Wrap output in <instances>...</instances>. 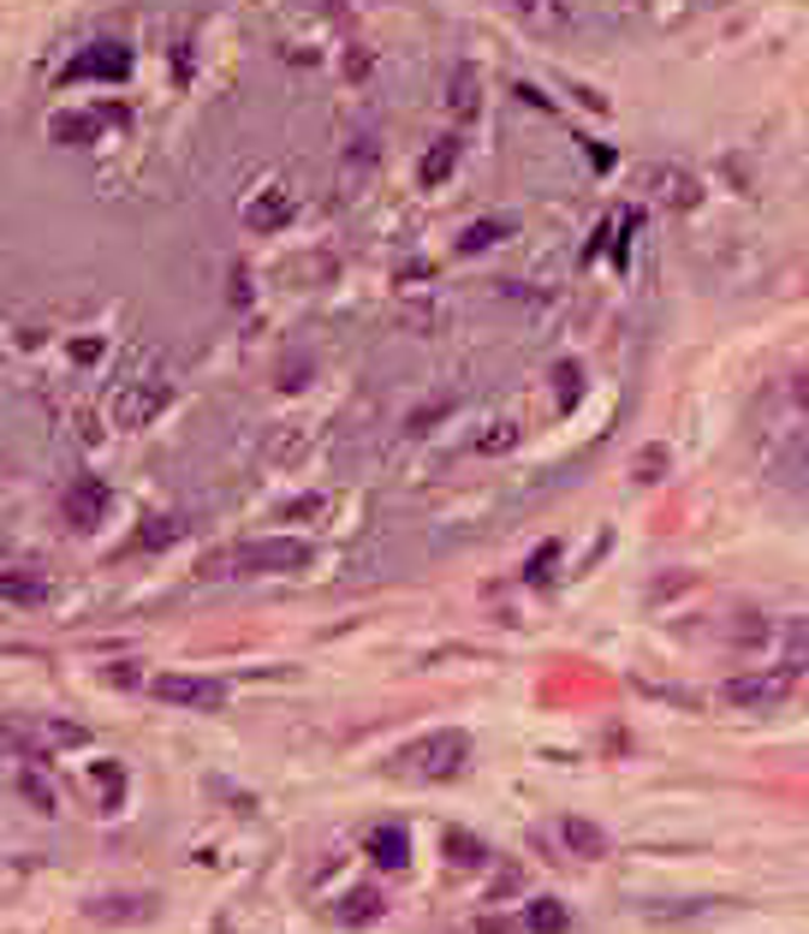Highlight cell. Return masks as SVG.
<instances>
[{
    "label": "cell",
    "instance_id": "6da1fadb",
    "mask_svg": "<svg viewBox=\"0 0 809 934\" xmlns=\"http://www.w3.org/2000/svg\"><path fill=\"white\" fill-rule=\"evenodd\" d=\"M464 762H471V732H459V726L423 732L416 744H404V750H399V774L428 780V786H440V780H459Z\"/></svg>",
    "mask_w": 809,
    "mask_h": 934
},
{
    "label": "cell",
    "instance_id": "7a4b0ae2",
    "mask_svg": "<svg viewBox=\"0 0 809 934\" xmlns=\"http://www.w3.org/2000/svg\"><path fill=\"white\" fill-rule=\"evenodd\" d=\"M792 685H798V678H792L786 667H780V673H738V678L720 685V702H726V709L762 714V709H780V702L792 697Z\"/></svg>",
    "mask_w": 809,
    "mask_h": 934
},
{
    "label": "cell",
    "instance_id": "3957f363",
    "mask_svg": "<svg viewBox=\"0 0 809 934\" xmlns=\"http://www.w3.org/2000/svg\"><path fill=\"white\" fill-rule=\"evenodd\" d=\"M149 690H155V702H167V709H226V685L221 678H202V673H155L149 678Z\"/></svg>",
    "mask_w": 809,
    "mask_h": 934
},
{
    "label": "cell",
    "instance_id": "277c9868",
    "mask_svg": "<svg viewBox=\"0 0 809 934\" xmlns=\"http://www.w3.org/2000/svg\"><path fill=\"white\" fill-rule=\"evenodd\" d=\"M233 560H238V572H303V565H310V541L262 536V541H245Z\"/></svg>",
    "mask_w": 809,
    "mask_h": 934
},
{
    "label": "cell",
    "instance_id": "5b68a950",
    "mask_svg": "<svg viewBox=\"0 0 809 934\" xmlns=\"http://www.w3.org/2000/svg\"><path fill=\"white\" fill-rule=\"evenodd\" d=\"M161 406H167V382H125L120 394L108 399V416L120 428H144L161 416Z\"/></svg>",
    "mask_w": 809,
    "mask_h": 934
},
{
    "label": "cell",
    "instance_id": "8992f818",
    "mask_svg": "<svg viewBox=\"0 0 809 934\" xmlns=\"http://www.w3.org/2000/svg\"><path fill=\"white\" fill-rule=\"evenodd\" d=\"M125 72H132V48H125V42H96V48H84V54L72 60L66 72H60V84H84V78L120 84Z\"/></svg>",
    "mask_w": 809,
    "mask_h": 934
},
{
    "label": "cell",
    "instance_id": "52a82bcc",
    "mask_svg": "<svg viewBox=\"0 0 809 934\" xmlns=\"http://www.w3.org/2000/svg\"><path fill=\"white\" fill-rule=\"evenodd\" d=\"M108 483L101 476H72V488H66V519L78 524V530H96L101 524V512H108Z\"/></svg>",
    "mask_w": 809,
    "mask_h": 934
},
{
    "label": "cell",
    "instance_id": "ba28073f",
    "mask_svg": "<svg viewBox=\"0 0 809 934\" xmlns=\"http://www.w3.org/2000/svg\"><path fill=\"white\" fill-rule=\"evenodd\" d=\"M363 851H370V863H382V869H404L411 863V833H404L399 822H382V827H370Z\"/></svg>",
    "mask_w": 809,
    "mask_h": 934
},
{
    "label": "cell",
    "instance_id": "9c48e42d",
    "mask_svg": "<svg viewBox=\"0 0 809 934\" xmlns=\"http://www.w3.org/2000/svg\"><path fill=\"white\" fill-rule=\"evenodd\" d=\"M245 221L257 226V233L286 226V221H293V191H286V185H269L262 197H250V203H245Z\"/></svg>",
    "mask_w": 809,
    "mask_h": 934
},
{
    "label": "cell",
    "instance_id": "30bf717a",
    "mask_svg": "<svg viewBox=\"0 0 809 934\" xmlns=\"http://www.w3.org/2000/svg\"><path fill=\"white\" fill-rule=\"evenodd\" d=\"M96 923H149L155 917V899H144V893H113V899H96L90 905Z\"/></svg>",
    "mask_w": 809,
    "mask_h": 934
},
{
    "label": "cell",
    "instance_id": "8fae6325",
    "mask_svg": "<svg viewBox=\"0 0 809 934\" xmlns=\"http://www.w3.org/2000/svg\"><path fill=\"white\" fill-rule=\"evenodd\" d=\"M387 911V899H382V887H351V893H339V905H334V917L346 929H363V923H375V917Z\"/></svg>",
    "mask_w": 809,
    "mask_h": 934
},
{
    "label": "cell",
    "instance_id": "7c38bea8",
    "mask_svg": "<svg viewBox=\"0 0 809 934\" xmlns=\"http://www.w3.org/2000/svg\"><path fill=\"white\" fill-rule=\"evenodd\" d=\"M18 792H24V804H30L36 815H54L60 810V792H54V780L42 774V762H24L18 768Z\"/></svg>",
    "mask_w": 809,
    "mask_h": 934
},
{
    "label": "cell",
    "instance_id": "4fadbf2b",
    "mask_svg": "<svg viewBox=\"0 0 809 934\" xmlns=\"http://www.w3.org/2000/svg\"><path fill=\"white\" fill-rule=\"evenodd\" d=\"M0 596H7L12 608H42L54 589H48V577H36V572H0Z\"/></svg>",
    "mask_w": 809,
    "mask_h": 934
},
{
    "label": "cell",
    "instance_id": "5bb4252c",
    "mask_svg": "<svg viewBox=\"0 0 809 934\" xmlns=\"http://www.w3.org/2000/svg\"><path fill=\"white\" fill-rule=\"evenodd\" d=\"M560 839L572 845V851L584 857V863H596V857H607V833H601L596 822H584V815H565V822H560Z\"/></svg>",
    "mask_w": 809,
    "mask_h": 934
},
{
    "label": "cell",
    "instance_id": "9a60e30c",
    "mask_svg": "<svg viewBox=\"0 0 809 934\" xmlns=\"http://www.w3.org/2000/svg\"><path fill=\"white\" fill-rule=\"evenodd\" d=\"M524 929L530 934H572V911H565L560 899H548V893H542V899H530Z\"/></svg>",
    "mask_w": 809,
    "mask_h": 934
},
{
    "label": "cell",
    "instance_id": "2e32d148",
    "mask_svg": "<svg viewBox=\"0 0 809 934\" xmlns=\"http://www.w3.org/2000/svg\"><path fill=\"white\" fill-rule=\"evenodd\" d=\"M447 863L452 869H488V845L464 827H447Z\"/></svg>",
    "mask_w": 809,
    "mask_h": 934
},
{
    "label": "cell",
    "instance_id": "e0dca14e",
    "mask_svg": "<svg viewBox=\"0 0 809 934\" xmlns=\"http://www.w3.org/2000/svg\"><path fill=\"white\" fill-rule=\"evenodd\" d=\"M655 197H661V203H679V209H690V203H697V179H690V173L685 167H673V173H661V179H655Z\"/></svg>",
    "mask_w": 809,
    "mask_h": 934
},
{
    "label": "cell",
    "instance_id": "ac0fdd59",
    "mask_svg": "<svg viewBox=\"0 0 809 934\" xmlns=\"http://www.w3.org/2000/svg\"><path fill=\"white\" fill-rule=\"evenodd\" d=\"M786 673L809 685V620H792L786 625Z\"/></svg>",
    "mask_w": 809,
    "mask_h": 934
},
{
    "label": "cell",
    "instance_id": "d6986e66",
    "mask_svg": "<svg viewBox=\"0 0 809 934\" xmlns=\"http://www.w3.org/2000/svg\"><path fill=\"white\" fill-rule=\"evenodd\" d=\"M447 108H452V120H476V72H471V66H459V72H452Z\"/></svg>",
    "mask_w": 809,
    "mask_h": 934
},
{
    "label": "cell",
    "instance_id": "ffe728a7",
    "mask_svg": "<svg viewBox=\"0 0 809 934\" xmlns=\"http://www.w3.org/2000/svg\"><path fill=\"white\" fill-rule=\"evenodd\" d=\"M452 161H459V137H440V144L423 155V185H440L452 173Z\"/></svg>",
    "mask_w": 809,
    "mask_h": 934
},
{
    "label": "cell",
    "instance_id": "44dd1931",
    "mask_svg": "<svg viewBox=\"0 0 809 934\" xmlns=\"http://www.w3.org/2000/svg\"><path fill=\"white\" fill-rule=\"evenodd\" d=\"M48 132H54V144H90L96 120H90V113H54V120H48Z\"/></svg>",
    "mask_w": 809,
    "mask_h": 934
},
{
    "label": "cell",
    "instance_id": "7402d4cb",
    "mask_svg": "<svg viewBox=\"0 0 809 934\" xmlns=\"http://www.w3.org/2000/svg\"><path fill=\"white\" fill-rule=\"evenodd\" d=\"M506 233H512V221H476L471 233L459 238V250H488V245H500Z\"/></svg>",
    "mask_w": 809,
    "mask_h": 934
},
{
    "label": "cell",
    "instance_id": "603a6c76",
    "mask_svg": "<svg viewBox=\"0 0 809 934\" xmlns=\"http://www.w3.org/2000/svg\"><path fill=\"white\" fill-rule=\"evenodd\" d=\"M179 519H155V524H144V530H137V548H167V541L173 536H179Z\"/></svg>",
    "mask_w": 809,
    "mask_h": 934
},
{
    "label": "cell",
    "instance_id": "cb8c5ba5",
    "mask_svg": "<svg viewBox=\"0 0 809 934\" xmlns=\"http://www.w3.org/2000/svg\"><path fill=\"white\" fill-rule=\"evenodd\" d=\"M553 560H560V541H542L536 560L524 565V577H530V584H548V577H553Z\"/></svg>",
    "mask_w": 809,
    "mask_h": 934
},
{
    "label": "cell",
    "instance_id": "d4e9b609",
    "mask_svg": "<svg viewBox=\"0 0 809 934\" xmlns=\"http://www.w3.org/2000/svg\"><path fill=\"white\" fill-rule=\"evenodd\" d=\"M72 363H84V370H90V363H101V339H96V334L72 339Z\"/></svg>",
    "mask_w": 809,
    "mask_h": 934
},
{
    "label": "cell",
    "instance_id": "484cf974",
    "mask_svg": "<svg viewBox=\"0 0 809 934\" xmlns=\"http://www.w3.org/2000/svg\"><path fill=\"white\" fill-rule=\"evenodd\" d=\"M553 375H560V406H572V399L584 394V382H577V370H572V363H560V370H553Z\"/></svg>",
    "mask_w": 809,
    "mask_h": 934
},
{
    "label": "cell",
    "instance_id": "4316f807",
    "mask_svg": "<svg viewBox=\"0 0 809 934\" xmlns=\"http://www.w3.org/2000/svg\"><path fill=\"white\" fill-rule=\"evenodd\" d=\"M512 440H518V428H512V423H500V428H488V435H483V452H506Z\"/></svg>",
    "mask_w": 809,
    "mask_h": 934
},
{
    "label": "cell",
    "instance_id": "83f0119b",
    "mask_svg": "<svg viewBox=\"0 0 809 934\" xmlns=\"http://www.w3.org/2000/svg\"><path fill=\"white\" fill-rule=\"evenodd\" d=\"M661 471H667V447H649V452H643V471L637 476H643V483H655Z\"/></svg>",
    "mask_w": 809,
    "mask_h": 934
},
{
    "label": "cell",
    "instance_id": "f1b7e54d",
    "mask_svg": "<svg viewBox=\"0 0 809 934\" xmlns=\"http://www.w3.org/2000/svg\"><path fill=\"white\" fill-rule=\"evenodd\" d=\"M315 512H322V495H303V500L286 507V519H315Z\"/></svg>",
    "mask_w": 809,
    "mask_h": 934
},
{
    "label": "cell",
    "instance_id": "f546056e",
    "mask_svg": "<svg viewBox=\"0 0 809 934\" xmlns=\"http://www.w3.org/2000/svg\"><path fill=\"white\" fill-rule=\"evenodd\" d=\"M476 934H518V923H506V917H483V923H476Z\"/></svg>",
    "mask_w": 809,
    "mask_h": 934
},
{
    "label": "cell",
    "instance_id": "4dcf8cb0",
    "mask_svg": "<svg viewBox=\"0 0 809 934\" xmlns=\"http://www.w3.org/2000/svg\"><path fill=\"white\" fill-rule=\"evenodd\" d=\"M512 893H518V869H506V875L495 881V899H512Z\"/></svg>",
    "mask_w": 809,
    "mask_h": 934
},
{
    "label": "cell",
    "instance_id": "1f68e13d",
    "mask_svg": "<svg viewBox=\"0 0 809 934\" xmlns=\"http://www.w3.org/2000/svg\"><path fill=\"white\" fill-rule=\"evenodd\" d=\"M792 394H798V406L809 411V375H798V387H792Z\"/></svg>",
    "mask_w": 809,
    "mask_h": 934
}]
</instances>
